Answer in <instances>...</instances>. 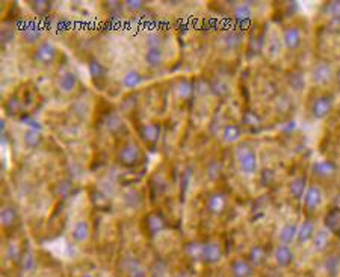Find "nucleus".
I'll use <instances>...</instances> for the list:
<instances>
[{
	"label": "nucleus",
	"instance_id": "f257e3e1",
	"mask_svg": "<svg viewBox=\"0 0 340 277\" xmlns=\"http://www.w3.org/2000/svg\"><path fill=\"white\" fill-rule=\"evenodd\" d=\"M333 77L334 71L331 66H328L327 63H319L312 71V79L316 85H327L333 80Z\"/></svg>",
	"mask_w": 340,
	"mask_h": 277
},
{
	"label": "nucleus",
	"instance_id": "f03ea898",
	"mask_svg": "<svg viewBox=\"0 0 340 277\" xmlns=\"http://www.w3.org/2000/svg\"><path fill=\"white\" fill-rule=\"evenodd\" d=\"M239 165L243 173L253 174L257 168V158L254 155V151L250 148H245L239 155Z\"/></svg>",
	"mask_w": 340,
	"mask_h": 277
},
{
	"label": "nucleus",
	"instance_id": "7ed1b4c3",
	"mask_svg": "<svg viewBox=\"0 0 340 277\" xmlns=\"http://www.w3.org/2000/svg\"><path fill=\"white\" fill-rule=\"evenodd\" d=\"M331 108H333V99L328 96H321L313 103V115L319 120L325 118L331 112Z\"/></svg>",
	"mask_w": 340,
	"mask_h": 277
},
{
	"label": "nucleus",
	"instance_id": "20e7f679",
	"mask_svg": "<svg viewBox=\"0 0 340 277\" xmlns=\"http://www.w3.org/2000/svg\"><path fill=\"white\" fill-rule=\"evenodd\" d=\"M201 259L207 264H216L221 259V249L218 244L215 242H209L203 245V253H201Z\"/></svg>",
	"mask_w": 340,
	"mask_h": 277
},
{
	"label": "nucleus",
	"instance_id": "39448f33",
	"mask_svg": "<svg viewBox=\"0 0 340 277\" xmlns=\"http://www.w3.org/2000/svg\"><path fill=\"white\" fill-rule=\"evenodd\" d=\"M324 196L319 187H310L305 191V206L308 209H316L322 205Z\"/></svg>",
	"mask_w": 340,
	"mask_h": 277
},
{
	"label": "nucleus",
	"instance_id": "423d86ee",
	"mask_svg": "<svg viewBox=\"0 0 340 277\" xmlns=\"http://www.w3.org/2000/svg\"><path fill=\"white\" fill-rule=\"evenodd\" d=\"M302 41V35H301V30L296 27H290L284 32V44L287 49H298L299 44Z\"/></svg>",
	"mask_w": 340,
	"mask_h": 277
},
{
	"label": "nucleus",
	"instance_id": "0eeeda50",
	"mask_svg": "<svg viewBox=\"0 0 340 277\" xmlns=\"http://www.w3.org/2000/svg\"><path fill=\"white\" fill-rule=\"evenodd\" d=\"M121 162L126 164V165H132L138 161L139 158V148L133 144H129L126 145L124 148L121 150Z\"/></svg>",
	"mask_w": 340,
	"mask_h": 277
},
{
	"label": "nucleus",
	"instance_id": "6e6552de",
	"mask_svg": "<svg viewBox=\"0 0 340 277\" xmlns=\"http://www.w3.org/2000/svg\"><path fill=\"white\" fill-rule=\"evenodd\" d=\"M275 261L278 265L287 267L293 261V252L287 247V245H278L275 249Z\"/></svg>",
	"mask_w": 340,
	"mask_h": 277
},
{
	"label": "nucleus",
	"instance_id": "1a4fd4ad",
	"mask_svg": "<svg viewBox=\"0 0 340 277\" xmlns=\"http://www.w3.org/2000/svg\"><path fill=\"white\" fill-rule=\"evenodd\" d=\"M55 56H56V49L50 43L41 44L37 50V61H40V63L47 64V63H50V61H53Z\"/></svg>",
	"mask_w": 340,
	"mask_h": 277
},
{
	"label": "nucleus",
	"instance_id": "9d476101",
	"mask_svg": "<svg viewBox=\"0 0 340 277\" xmlns=\"http://www.w3.org/2000/svg\"><path fill=\"white\" fill-rule=\"evenodd\" d=\"M296 236H298V226L295 223H289L283 226V229L280 230V242L283 245H289Z\"/></svg>",
	"mask_w": 340,
	"mask_h": 277
},
{
	"label": "nucleus",
	"instance_id": "9b49d317",
	"mask_svg": "<svg viewBox=\"0 0 340 277\" xmlns=\"http://www.w3.org/2000/svg\"><path fill=\"white\" fill-rule=\"evenodd\" d=\"M76 85H77V77L71 71H65L59 79V88L64 92H71L76 88Z\"/></svg>",
	"mask_w": 340,
	"mask_h": 277
},
{
	"label": "nucleus",
	"instance_id": "f8f14e48",
	"mask_svg": "<svg viewBox=\"0 0 340 277\" xmlns=\"http://www.w3.org/2000/svg\"><path fill=\"white\" fill-rule=\"evenodd\" d=\"M226 208V197L223 194H213L207 200V209L212 213H221Z\"/></svg>",
	"mask_w": 340,
	"mask_h": 277
},
{
	"label": "nucleus",
	"instance_id": "ddd939ff",
	"mask_svg": "<svg viewBox=\"0 0 340 277\" xmlns=\"http://www.w3.org/2000/svg\"><path fill=\"white\" fill-rule=\"evenodd\" d=\"M315 235V224L310 220H305L299 227H298V239L301 242H307L308 239H312Z\"/></svg>",
	"mask_w": 340,
	"mask_h": 277
},
{
	"label": "nucleus",
	"instance_id": "4468645a",
	"mask_svg": "<svg viewBox=\"0 0 340 277\" xmlns=\"http://www.w3.org/2000/svg\"><path fill=\"white\" fill-rule=\"evenodd\" d=\"M328 242H330V232L327 230H318L313 235V245L318 252H324L328 247Z\"/></svg>",
	"mask_w": 340,
	"mask_h": 277
},
{
	"label": "nucleus",
	"instance_id": "2eb2a0df",
	"mask_svg": "<svg viewBox=\"0 0 340 277\" xmlns=\"http://www.w3.org/2000/svg\"><path fill=\"white\" fill-rule=\"evenodd\" d=\"M73 239L76 242H85L89 236V224L86 221H79L76 223L74 229H73Z\"/></svg>",
	"mask_w": 340,
	"mask_h": 277
},
{
	"label": "nucleus",
	"instance_id": "dca6fc26",
	"mask_svg": "<svg viewBox=\"0 0 340 277\" xmlns=\"http://www.w3.org/2000/svg\"><path fill=\"white\" fill-rule=\"evenodd\" d=\"M231 271L236 277H248L251 274V265L243 259H239L233 264Z\"/></svg>",
	"mask_w": 340,
	"mask_h": 277
},
{
	"label": "nucleus",
	"instance_id": "f3484780",
	"mask_svg": "<svg viewBox=\"0 0 340 277\" xmlns=\"http://www.w3.org/2000/svg\"><path fill=\"white\" fill-rule=\"evenodd\" d=\"M162 52L159 50V47H150L147 50V55H145V61H147V64L151 66V67H158L161 63H162Z\"/></svg>",
	"mask_w": 340,
	"mask_h": 277
},
{
	"label": "nucleus",
	"instance_id": "a211bd4d",
	"mask_svg": "<svg viewBox=\"0 0 340 277\" xmlns=\"http://www.w3.org/2000/svg\"><path fill=\"white\" fill-rule=\"evenodd\" d=\"M0 220H2V224L5 227H11L17 220V210L11 206H5L2 209V218Z\"/></svg>",
	"mask_w": 340,
	"mask_h": 277
},
{
	"label": "nucleus",
	"instance_id": "6ab92c4d",
	"mask_svg": "<svg viewBox=\"0 0 340 277\" xmlns=\"http://www.w3.org/2000/svg\"><path fill=\"white\" fill-rule=\"evenodd\" d=\"M334 171H336V165L328 162V161H322V162H318L315 165V173L319 174V176H324V177L331 176Z\"/></svg>",
	"mask_w": 340,
	"mask_h": 277
},
{
	"label": "nucleus",
	"instance_id": "aec40b11",
	"mask_svg": "<svg viewBox=\"0 0 340 277\" xmlns=\"http://www.w3.org/2000/svg\"><path fill=\"white\" fill-rule=\"evenodd\" d=\"M339 267H340V256L339 255H331L328 256V259L325 261V270L328 274L336 276L339 273Z\"/></svg>",
	"mask_w": 340,
	"mask_h": 277
},
{
	"label": "nucleus",
	"instance_id": "412c9836",
	"mask_svg": "<svg viewBox=\"0 0 340 277\" xmlns=\"http://www.w3.org/2000/svg\"><path fill=\"white\" fill-rule=\"evenodd\" d=\"M290 193L293 197L301 199L305 193V180L304 179H295L290 185Z\"/></svg>",
	"mask_w": 340,
	"mask_h": 277
},
{
	"label": "nucleus",
	"instance_id": "4be33fe9",
	"mask_svg": "<svg viewBox=\"0 0 340 277\" xmlns=\"http://www.w3.org/2000/svg\"><path fill=\"white\" fill-rule=\"evenodd\" d=\"M141 80H142V77L138 71H129L124 76V79H122V83H124L126 88H135L141 83Z\"/></svg>",
	"mask_w": 340,
	"mask_h": 277
},
{
	"label": "nucleus",
	"instance_id": "5701e85b",
	"mask_svg": "<svg viewBox=\"0 0 340 277\" xmlns=\"http://www.w3.org/2000/svg\"><path fill=\"white\" fill-rule=\"evenodd\" d=\"M147 224H148V229H150L153 233H158V232H161L162 227H164V220L159 217V215H150Z\"/></svg>",
	"mask_w": 340,
	"mask_h": 277
},
{
	"label": "nucleus",
	"instance_id": "b1692460",
	"mask_svg": "<svg viewBox=\"0 0 340 277\" xmlns=\"http://www.w3.org/2000/svg\"><path fill=\"white\" fill-rule=\"evenodd\" d=\"M240 138V131L236 126H227L224 131V139L227 142H236Z\"/></svg>",
	"mask_w": 340,
	"mask_h": 277
},
{
	"label": "nucleus",
	"instance_id": "393cba45",
	"mask_svg": "<svg viewBox=\"0 0 340 277\" xmlns=\"http://www.w3.org/2000/svg\"><path fill=\"white\" fill-rule=\"evenodd\" d=\"M192 92H194V86H192V83H189V82H180V85H178V94H180V97H183V99H189L191 96H192Z\"/></svg>",
	"mask_w": 340,
	"mask_h": 277
},
{
	"label": "nucleus",
	"instance_id": "a878e982",
	"mask_svg": "<svg viewBox=\"0 0 340 277\" xmlns=\"http://www.w3.org/2000/svg\"><path fill=\"white\" fill-rule=\"evenodd\" d=\"M40 139H41V137H40V134H38L37 131H29V132H26V135H24V142H26L29 147H35V145H38V144H40Z\"/></svg>",
	"mask_w": 340,
	"mask_h": 277
},
{
	"label": "nucleus",
	"instance_id": "bb28decb",
	"mask_svg": "<svg viewBox=\"0 0 340 277\" xmlns=\"http://www.w3.org/2000/svg\"><path fill=\"white\" fill-rule=\"evenodd\" d=\"M290 86L295 89V91H301L305 83H304V77L301 73H292L290 74Z\"/></svg>",
	"mask_w": 340,
	"mask_h": 277
},
{
	"label": "nucleus",
	"instance_id": "cd10ccee",
	"mask_svg": "<svg viewBox=\"0 0 340 277\" xmlns=\"http://www.w3.org/2000/svg\"><path fill=\"white\" fill-rule=\"evenodd\" d=\"M265 256H266V255H265V250H263L262 247H254V249L251 250L250 259H251V262H253L254 265H259V264L263 262Z\"/></svg>",
	"mask_w": 340,
	"mask_h": 277
},
{
	"label": "nucleus",
	"instance_id": "c85d7f7f",
	"mask_svg": "<svg viewBox=\"0 0 340 277\" xmlns=\"http://www.w3.org/2000/svg\"><path fill=\"white\" fill-rule=\"evenodd\" d=\"M327 226H328L331 230L340 229V213H339V212L330 213V217L327 218Z\"/></svg>",
	"mask_w": 340,
	"mask_h": 277
},
{
	"label": "nucleus",
	"instance_id": "c756f323",
	"mask_svg": "<svg viewBox=\"0 0 340 277\" xmlns=\"http://www.w3.org/2000/svg\"><path fill=\"white\" fill-rule=\"evenodd\" d=\"M144 137L148 139V141H156L158 139V137H159V129L154 126V125H150V126H147L145 128V131H144Z\"/></svg>",
	"mask_w": 340,
	"mask_h": 277
},
{
	"label": "nucleus",
	"instance_id": "7c9ffc66",
	"mask_svg": "<svg viewBox=\"0 0 340 277\" xmlns=\"http://www.w3.org/2000/svg\"><path fill=\"white\" fill-rule=\"evenodd\" d=\"M328 15L336 20V21H340V2H331L330 6H328Z\"/></svg>",
	"mask_w": 340,
	"mask_h": 277
},
{
	"label": "nucleus",
	"instance_id": "2f4dec72",
	"mask_svg": "<svg viewBox=\"0 0 340 277\" xmlns=\"http://www.w3.org/2000/svg\"><path fill=\"white\" fill-rule=\"evenodd\" d=\"M226 43H227V47L236 49L240 44V38L236 34H228V35H226Z\"/></svg>",
	"mask_w": 340,
	"mask_h": 277
},
{
	"label": "nucleus",
	"instance_id": "473e14b6",
	"mask_svg": "<svg viewBox=\"0 0 340 277\" xmlns=\"http://www.w3.org/2000/svg\"><path fill=\"white\" fill-rule=\"evenodd\" d=\"M34 265H35V259H34V256L30 255V253H27V255L24 256V268H26V270H32V268H34Z\"/></svg>",
	"mask_w": 340,
	"mask_h": 277
},
{
	"label": "nucleus",
	"instance_id": "72a5a7b5",
	"mask_svg": "<svg viewBox=\"0 0 340 277\" xmlns=\"http://www.w3.org/2000/svg\"><path fill=\"white\" fill-rule=\"evenodd\" d=\"M2 153H3V161H5L6 167H9V147L6 145V142L2 145Z\"/></svg>",
	"mask_w": 340,
	"mask_h": 277
},
{
	"label": "nucleus",
	"instance_id": "f704fd0d",
	"mask_svg": "<svg viewBox=\"0 0 340 277\" xmlns=\"http://www.w3.org/2000/svg\"><path fill=\"white\" fill-rule=\"evenodd\" d=\"M248 17H250V9H245V8L237 9V18L239 20H246Z\"/></svg>",
	"mask_w": 340,
	"mask_h": 277
},
{
	"label": "nucleus",
	"instance_id": "c9c22d12",
	"mask_svg": "<svg viewBox=\"0 0 340 277\" xmlns=\"http://www.w3.org/2000/svg\"><path fill=\"white\" fill-rule=\"evenodd\" d=\"M8 252H9V258H11V259H17V258H18V249H17V245H11Z\"/></svg>",
	"mask_w": 340,
	"mask_h": 277
},
{
	"label": "nucleus",
	"instance_id": "e433bc0d",
	"mask_svg": "<svg viewBox=\"0 0 340 277\" xmlns=\"http://www.w3.org/2000/svg\"><path fill=\"white\" fill-rule=\"evenodd\" d=\"M83 277H94V276H91V274H85Z\"/></svg>",
	"mask_w": 340,
	"mask_h": 277
}]
</instances>
